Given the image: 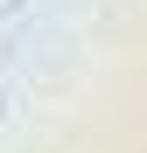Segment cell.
Listing matches in <instances>:
<instances>
[{
    "instance_id": "1",
    "label": "cell",
    "mask_w": 147,
    "mask_h": 153,
    "mask_svg": "<svg viewBox=\"0 0 147 153\" xmlns=\"http://www.w3.org/2000/svg\"><path fill=\"white\" fill-rule=\"evenodd\" d=\"M14 7H21V0H0V14H14Z\"/></svg>"
},
{
    "instance_id": "2",
    "label": "cell",
    "mask_w": 147,
    "mask_h": 153,
    "mask_svg": "<svg viewBox=\"0 0 147 153\" xmlns=\"http://www.w3.org/2000/svg\"><path fill=\"white\" fill-rule=\"evenodd\" d=\"M0 111H7V91H0Z\"/></svg>"
}]
</instances>
